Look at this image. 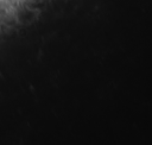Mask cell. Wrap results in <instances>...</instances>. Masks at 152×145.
Instances as JSON below:
<instances>
[]
</instances>
